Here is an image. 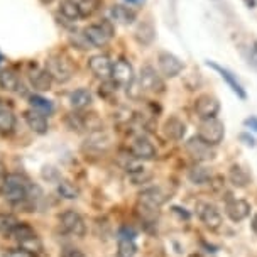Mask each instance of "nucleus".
Segmentation results:
<instances>
[{
    "label": "nucleus",
    "instance_id": "1",
    "mask_svg": "<svg viewBox=\"0 0 257 257\" xmlns=\"http://www.w3.org/2000/svg\"><path fill=\"white\" fill-rule=\"evenodd\" d=\"M29 181L26 180L22 174L17 173H11L6 176V180L2 183V196L12 203H19L27 196L29 193Z\"/></svg>",
    "mask_w": 257,
    "mask_h": 257
},
{
    "label": "nucleus",
    "instance_id": "23",
    "mask_svg": "<svg viewBox=\"0 0 257 257\" xmlns=\"http://www.w3.org/2000/svg\"><path fill=\"white\" fill-rule=\"evenodd\" d=\"M0 88L6 91H16L19 88V76L14 68H6L0 71Z\"/></svg>",
    "mask_w": 257,
    "mask_h": 257
},
{
    "label": "nucleus",
    "instance_id": "27",
    "mask_svg": "<svg viewBox=\"0 0 257 257\" xmlns=\"http://www.w3.org/2000/svg\"><path fill=\"white\" fill-rule=\"evenodd\" d=\"M188 178H190V181L193 183V185H205V183H208L210 180H212V173H210L208 168L195 166V168L190 169Z\"/></svg>",
    "mask_w": 257,
    "mask_h": 257
},
{
    "label": "nucleus",
    "instance_id": "42",
    "mask_svg": "<svg viewBox=\"0 0 257 257\" xmlns=\"http://www.w3.org/2000/svg\"><path fill=\"white\" fill-rule=\"evenodd\" d=\"M125 2H128V4H142L144 0H125Z\"/></svg>",
    "mask_w": 257,
    "mask_h": 257
},
{
    "label": "nucleus",
    "instance_id": "16",
    "mask_svg": "<svg viewBox=\"0 0 257 257\" xmlns=\"http://www.w3.org/2000/svg\"><path fill=\"white\" fill-rule=\"evenodd\" d=\"M29 81H31V86L38 91H48L51 90V85H53V78L46 71V68H32L29 71Z\"/></svg>",
    "mask_w": 257,
    "mask_h": 257
},
{
    "label": "nucleus",
    "instance_id": "25",
    "mask_svg": "<svg viewBox=\"0 0 257 257\" xmlns=\"http://www.w3.org/2000/svg\"><path fill=\"white\" fill-rule=\"evenodd\" d=\"M11 235L22 245H26V244H29V242L36 240V232L32 230V227H29V225H26V223L17 225L16 230H14Z\"/></svg>",
    "mask_w": 257,
    "mask_h": 257
},
{
    "label": "nucleus",
    "instance_id": "7",
    "mask_svg": "<svg viewBox=\"0 0 257 257\" xmlns=\"http://www.w3.org/2000/svg\"><path fill=\"white\" fill-rule=\"evenodd\" d=\"M195 110L201 120H205V118H217L218 112H220V102L213 95L203 93L196 98Z\"/></svg>",
    "mask_w": 257,
    "mask_h": 257
},
{
    "label": "nucleus",
    "instance_id": "12",
    "mask_svg": "<svg viewBox=\"0 0 257 257\" xmlns=\"http://www.w3.org/2000/svg\"><path fill=\"white\" fill-rule=\"evenodd\" d=\"M139 85L142 90L146 91H161L164 88V83L163 80H161V76L156 73V70L153 66H144L141 70V76H139Z\"/></svg>",
    "mask_w": 257,
    "mask_h": 257
},
{
    "label": "nucleus",
    "instance_id": "11",
    "mask_svg": "<svg viewBox=\"0 0 257 257\" xmlns=\"http://www.w3.org/2000/svg\"><path fill=\"white\" fill-rule=\"evenodd\" d=\"M225 213L232 222H242L250 215V205L245 200L230 198L225 203Z\"/></svg>",
    "mask_w": 257,
    "mask_h": 257
},
{
    "label": "nucleus",
    "instance_id": "31",
    "mask_svg": "<svg viewBox=\"0 0 257 257\" xmlns=\"http://www.w3.org/2000/svg\"><path fill=\"white\" fill-rule=\"evenodd\" d=\"M29 103H31V107L34 108V110H39L41 113H53V103L49 102V100H46L44 96H41V95H32L31 98H29Z\"/></svg>",
    "mask_w": 257,
    "mask_h": 257
},
{
    "label": "nucleus",
    "instance_id": "34",
    "mask_svg": "<svg viewBox=\"0 0 257 257\" xmlns=\"http://www.w3.org/2000/svg\"><path fill=\"white\" fill-rule=\"evenodd\" d=\"M61 257H86L83 252L76 247H64L61 250Z\"/></svg>",
    "mask_w": 257,
    "mask_h": 257
},
{
    "label": "nucleus",
    "instance_id": "28",
    "mask_svg": "<svg viewBox=\"0 0 257 257\" xmlns=\"http://www.w3.org/2000/svg\"><path fill=\"white\" fill-rule=\"evenodd\" d=\"M137 252V245L134 244V238H118L117 245V257H134Z\"/></svg>",
    "mask_w": 257,
    "mask_h": 257
},
{
    "label": "nucleus",
    "instance_id": "24",
    "mask_svg": "<svg viewBox=\"0 0 257 257\" xmlns=\"http://www.w3.org/2000/svg\"><path fill=\"white\" fill-rule=\"evenodd\" d=\"M156 38V29L151 22H142V24L137 26L136 29V39L139 41L141 44L149 46L153 44V41Z\"/></svg>",
    "mask_w": 257,
    "mask_h": 257
},
{
    "label": "nucleus",
    "instance_id": "22",
    "mask_svg": "<svg viewBox=\"0 0 257 257\" xmlns=\"http://www.w3.org/2000/svg\"><path fill=\"white\" fill-rule=\"evenodd\" d=\"M91 100H93V96H91L90 90H86V88H78L70 95V103L75 110L86 108L91 103Z\"/></svg>",
    "mask_w": 257,
    "mask_h": 257
},
{
    "label": "nucleus",
    "instance_id": "18",
    "mask_svg": "<svg viewBox=\"0 0 257 257\" xmlns=\"http://www.w3.org/2000/svg\"><path fill=\"white\" fill-rule=\"evenodd\" d=\"M131 154L136 159H153L156 156V148L146 137H136L131 144Z\"/></svg>",
    "mask_w": 257,
    "mask_h": 257
},
{
    "label": "nucleus",
    "instance_id": "17",
    "mask_svg": "<svg viewBox=\"0 0 257 257\" xmlns=\"http://www.w3.org/2000/svg\"><path fill=\"white\" fill-rule=\"evenodd\" d=\"M24 118H26V123L29 125V128L36 134H46L49 128V123H48V118H46L44 113H41L39 110H27L24 113Z\"/></svg>",
    "mask_w": 257,
    "mask_h": 257
},
{
    "label": "nucleus",
    "instance_id": "35",
    "mask_svg": "<svg viewBox=\"0 0 257 257\" xmlns=\"http://www.w3.org/2000/svg\"><path fill=\"white\" fill-rule=\"evenodd\" d=\"M238 139H240L242 144L247 146V148H255V139L249 134V132H242V134L238 136Z\"/></svg>",
    "mask_w": 257,
    "mask_h": 257
},
{
    "label": "nucleus",
    "instance_id": "29",
    "mask_svg": "<svg viewBox=\"0 0 257 257\" xmlns=\"http://www.w3.org/2000/svg\"><path fill=\"white\" fill-rule=\"evenodd\" d=\"M19 218L12 213H0V233L4 235H9L16 230V227L19 225Z\"/></svg>",
    "mask_w": 257,
    "mask_h": 257
},
{
    "label": "nucleus",
    "instance_id": "33",
    "mask_svg": "<svg viewBox=\"0 0 257 257\" xmlns=\"http://www.w3.org/2000/svg\"><path fill=\"white\" fill-rule=\"evenodd\" d=\"M58 191H59V195L64 196V198H68V200L78 198V190L71 185L70 181H61V183H59V185H58Z\"/></svg>",
    "mask_w": 257,
    "mask_h": 257
},
{
    "label": "nucleus",
    "instance_id": "37",
    "mask_svg": "<svg viewBox=\"0 0 257 257\" xmlns=\"http://www.w3.org/2000/svg\"><path fill=\"white\" fill-rule=\"evenodd\" d=\"M244 125L247 128H250V131H255L257 132V117H249L244 120Z\"/></svg>",
    "mask_w": 257,
    "mask_h": 257
},
{
    "label": "nucleus",
    "instance_id": "44",
    "mask_svg": "<svg viewBox=\"0 0 257 257\" xmlns=\"http://www.w3.org/2000/svg\"><path fill=\"white\" fill-rule=\"evenodd\" d=\"M2 108H6V105H4V102L0 100V110H2Z\"/></svg>",
    "mask_w": 257,
    "mask_h": 257
},
{
    "label": "nucleus",
    "instance_id": "20",
    "mask_svg": "<svg viewBox=\"0 0 257 257\" xmlns=\"http://www.w3.org/2000/svg\"><path fill=\"white\" fill-rule=\"evenodd\" d=\"M164 134L171 141H181L186 134V123L180 117H169L164 122Z\"/></svg>",
    "mask_w": 257,
    "mask_h": 257
},
{
    "label": "nucleus",
    "instance_id": "3",
    "mask_svg": "<svg viewBox=\"0 0 257 257\" xmlns=\"http://www.w3.org/2000/svg\"><path fill=\"white\" fill-rule=\"evenodd\" d=\"M198 137L210 146H218L225 137V125L218 118H205L198 125Z\"/></svg>",
    "mask_w": 257,
    "mask_h": 257
},
{
    "label": "nucleus",
    "instance_id": "21",
    "mask_svg": "<svg viewBox=\"0 0 257 257\" xmlns=\"http://www.w3.org/2000/svg\"><path fill=\"white\" fill-rule=\"evenodd\" d=\"M228 180L233 186L237 188H244L249 185L250 181V174L245 171V168H242L240 164H233V166L228 169Z\"/></svg>",
    "mask_w": 257,
    "mask_h": 257
},
{
    "label": "nucleus",
    "instance_id": "40",
    "mask_svg": "<svg viewBox=\"0 0 257 257\" xmlns=\"http://www.w3.org/2000/svg\"><path fill=\"white\" fill-rule=\"evenodd\" d=\"M242 2H244L249 9H254L255 7V0H242Z\"/></svg>",
    "mask_w": 257,
    "mask_h": 257
},
{
    "label": "nucleus",
    "instance_id": "14",
    "mask_svg": "<svg viewBox=\"0 0 257 257\" xmlns=\"http://www.w3.org/2000/svg\"><path fill=\"white\" fill-rule=\"evenodd\" d=\"M112 80L117 85H125V86L131 85L134 81V68H132V64L125 61V59H118V61L113 63Z\"/></svg>",
    "mask_w": 257,
    "mask_h": 257
},
{
    "label": "nucleus",
    "instance_id": "41",
    "mask_svg": "<svg viewBox=\"0 0 257 257\" xmlns=\"http://www.w3.org/2000/svg\"><path fill=\"white\" fill-rule=\"evenodd\" d=\"M252 228H254V230L257 232V215L254 217V222H252Z\"/></svg>",
    "mask_w": 257,
    "mask_h": 257
},
{
    "label": "nucleus",
    "instance_id": "45",
    "mask_svg": "<svg viewBox=\"0 0 257 257\" xmlns=\"http://www.w3.org/2000/svg\"><path fill=\"white\" fill-rule=\"evenodd\" d=\"M0 61H2V54H0Z\"/></svg>",
    "mask_w": 257,
    "mask_h": 257
},
{
    "label": "nucleus",
    "instance_id": "10",
    "mask_svg": "<svg viewBox=\"0 0 257 257\" xmlns=\"http://www.w3.org/2000/svg\"><path fill=\"white\" fill-rule=\"evenodd\" d=\"M88 68L96 78H102V80H112V68L113 63L110 61L107 54H95L88 59Z\"/></svg>",
    "mask_w": 257,
    "mask_h": 257
},
{
    "label": "nucleus",
    "instance_id": "8",
    "mask_svg": "<svg viewBox=\"0 0 257 257\" xmlns=\"http://www.w3.org/2000/svg\"><path fill=\"white\" fill-rule=\"evenodd\" d=\"M59 222H61L63 230L66 233H70V235H75V237H83L85 235L86 227H85V222H83V218H81L80 213L73 212V210H68V212H64L61 215Z\"/></svg>",
    "mask_w": 257,
    "mask_h": 257
},
{
    "label": "nucleus",
    "instance_id": "13",
    "mask_svg": "<svg viewBox=\"0 0 257 257\" xmlns=\"http://www.w3.org/2000/svg\"><path fill=\"white\" fill-rule=\"evenodd\" d=\"M196 210H198V217L201 222L205 223V227L212 228H218L220 225H222V215L217 210V206L212 205V203H198L196 206Z\"/></svg>",
    "mask_w": 257,
    "mask_h": 257
},
{
    "label": "nucleus",
    "instance_id": "36",
    "mask_svg": "<svg viewBox=\"0 0 257 257\" xmlns=\"http://www.w3.org/2000/svg\"><path fill=\"white\" fill-rule=\"evenodd\" d=\"M6 257H34V254H31V252L26 250V249H21V250H11V252H7Z\"/></svg>",
    "mask_w": 257,
    "mask_h": 257
},
{
    "label": "nucleus",
    "instance_id": "4",
    "mask_svg": "<svg viewBox=\"0 0 257 257\" xmlns=\"http://www.w3.org/2000/svg\"><path fill=\"white\" fill-rule=\"evenodd\" d=\"M185 149H186V153L196 161V163H206V161L215 159L213 146H210L208 142L200 139L198 136L191 137V139L185 144Z\"/></svg>",
    "mask_w": 257,
    "mask_h": 257
},
{
    "label": "nucleus",
    "instance_id": "5",
    "mask_svg": "<svg viewBox=\"0 0 257 257\" xmlns=\"http://www.w3.org/2000/svg\"><path fill=\"white\" fill-rule=\"evenodd\" d=\"M46 71L51 75L53 81H58V83H66L73 75L71 64L61 56L48 58V61H46Z\"/></svg>",
    "mask_w": 257,
    "mask_h": 257
},
{
    "label": "nucleus",
    "instance_id": "32",
    "mask_svg": "<svg viewBox=\"0 0 257 257\" xmlns=\"http://www.w3.org/2000/svg\"><path fill=\"white\" fill-rule=\"evenodd\" d=\"M100 0H80L78 2V9H80L81 17H91L100 9Z\"/></svg>",
    "mask_w": 257,
    "mask_h": 257
},
{
    "label": "nucleus",
    "instance_id": "30",
    "mask_svg": "<svg viewBox=\"0 0 257 257\" xmlns=\"http://www.w3.org/2000/svg\"><path fill=\"white\" fill-rule=\"evenodd\" d=\"M14 127H16V115L11 108H2L0 110V132H12Z\"/></svg>",
    "mask_w": 257,
    "mask_h": 257
},
{
    "label": "nucleus",
    "instance_id": "38",
    "mask_svg": "<svg viewBox=\"0 0 257 257\" xmlns=\"http://www.w3.org/2000/svg\"><path fill=\"white\" fill-rule=\"evenodd\" d=\"M120 237H125V238H134V237H136V232L132 230V228L123 227L122 230H120Z\"/></svg>",
    "mask_w": 257,
    "mask_h": 257
},
{
    "label": "nucleus",
    "instance_id": "43",
    "mask_svg": "<svg viewBox=\"0 0 257 257\" xmlns=\"http://www.w3.org/2000/svg\"><path fill=\"white\" fill-rule=\"evenodd\" d=\"M43 4H51V2H54V0H41Z\"/></svg>",
    "mask_w": 257,
    "mask_h": 257
},
{
    "label": "nucleus",
    "instance_id": "26",
    "mask_svg": "<svg viewBox=\"0 0 257 257\" xmlns=\"http://www.w3.org/2000/svg\"><path fill=\"white\" fill-rule=\"evenodd\" d=\"M59 12H61V16L64 19L70 22H75L81 17L80 9H78V2H75V0H63L61 7H59Z\"/></svg>",
    "mask_w": 257,
    "mask_h": 257
},
{
    "label": "nucleus",
    "instance_id": "9",
    "mask_svg": "<svg viewBox=\"0 0 257 257\" xmlns=\"http://www.w3.org/2000/svg\"><path fill=\"white\" fill-rule=\"evenodd\" d=\"M206 64H208L212 70H215L220 75V78L225 81V83L228 85V88H230L233 93H235L238 98L240 100H245L247 98V93H245V90H244V86L240 85V81L237 80V76L233 75V73L230 70H227V68H223V66H220V64L217 63H213V61H206Z\"/></svg>",
    "mask_w": 257,
    "mask_h": 257
},
{
    "label": "nucleus",
    "instance_id": "39",
    "mask_svg": "<svg viewBox=\"0 0 257 257\" xmlns=\"http://www.w3.org/2000/svg\"><path fill=\"white\" fill-rule=\"evenodd\" d=\"M250 59H252V63L257 66V41L254 43V48H252V51H250Z\"/></svg>",
    "mask_w": 257,
    "mask_h": 257
},
{
    "label": "nucleus",
    "instance_id": "19",
    "mask_svg": "<svg viewBox=\"0 0 257 257\" xmlns=\"http://www.w3.org/2000/svg\"><path fill=\"white\" fill-rule=\"evenodd\" d=\"M110 17H112V21L117 22V24L128 26L136 21L137 14H136L134 9L122 6V4H115V6L110 7Z\"/></svg>",
    "mask_w": 257,
    "mask_h": 257
},
{
    "label": "nucleus",
    "instance_id": "2",
    "mask_svg": "<svg viewBox=\"0 0 257 257\" xmlns=\"http://www.w3.org/2000/svg\"><path fill=\"white\" fill-rule=\"evenodd\" d=\"M83 36L90 43L91 48H103L112 39L113 27L108 21H103L102 24H91L83 29Z\"/></svg>",
    "mask_w": 257,
    "mask_h": 257
},
{
    "label": "nucleus",
    "instance_id": "6",
    "mask_svg": "<svg viewBox=\"0 0 257 257\" xmlns=\"http://www.w3.org/2000/svg\"><path fill=\"white\" fill-rule=\"evenodd\" d=\"M158 66L164 78H176L183 71L185 64L176 54L169 51H161L158 54Z\"/></svg>",
    "mask_w": 257,
    "mask_h": 257
},
{
    "label": "nucleus",
    "instance_id": "15",
    "mask_svg": "<svg viewBox=\"0 0 257 257\" xmlns=\"http://www.w3.org/2000/svg\"><path fill=\"white\" fill-rule=\"evenodd\" d=\"M164 201H166V193L161 188H148L139 196V205L148 206L151 210H159Z\"/></svg>",
    "mask_w": 257,
    "mask_h": 257
}]
</instances>
